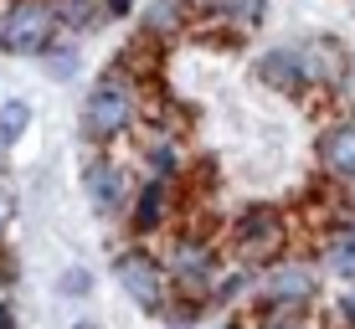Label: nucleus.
Segmentation results:
<instances>
[{"label": "nucleus", "mask_w": 355, "mask_h": 329, "mask_svg": "<svg viewBox=\"0 0 355 329\" xmlns=\"http://www.w3.org/2000/svg\"><path fill=\"white\" fill-rule=\"evenodd\" d=\"M252 294H258V303H314L320 299V267L309 258H278L258 273Z\"/></svg>", "instance_id": "20e7f679"}, {"label": "nucleus", "mask_w": 355, "mask_h": 329, "mask_svg": "<svg viewBox=\"0 0 355 329\" xmlns=\"http://www.w3.org/2000/svg\"><path fill=\"white\" fill-rule=\"evenodd\" d=\"M165 273H170V283H175V294H211L222 267H216V252L206 247V242L180 237L175 247H170V258H165Z\"/></svg>", "instance_id": "39448f33"}, {"label": "nucleus", "mask_w": 355, "mask_h": 329, "mask_svg": "<svg viewBox=\"0 0 355 329\" xmlns=\"http://www.w3.org/2000/svg\"><path fill=\"white\" fill-rule=\"evenodd\" d=\"M258 329H320L309 314V303H263Z\"/></svg>", "instance_id": "2eb2a0df"}, {"label": "nucleus", "mask_w": 355, "mask_h": 329, "mask_svg": "<svg viewBox=\"0 0 355 329\" xmlns=\"http://www.w3.org/2000/svg\"><path fill=\"white\" fill-rule=\"evenodd\" d=\"M57 16L52 0H10L0 10V52L6 57H46L57 46Z\"/></svg>", "instance_id": "f03ea898"}, {"label": "nucleus", "mask_w": 355, "mask_h": 329, "mask_svg": "<svg viewBox=\"0 0 355 329\" xmlns=\"http://www.w3.org/2000/svg\"><path fill=\"white\" fill-rule=\"evenodd\" d=\"M227 329H237V324H227Z\"/></svg>", "instance_id": "b1692460"}, {"label": "nucleus", "mask_w": 355, "mask_h": 329, "mask_svg": "<svg viewBox=\"0 0 355 329\" xmlns=\"http://www.w3.org/2000/svg\"><path fill=\"white\" fill-rule=\"evenodd\" d=\"M191 6H196V10H206V16L232 21V26H258L263 10H268V0H191Z\"/></svg>", "instance_id": "4468645a"}, {"label": "nucleus", "mask_w": 355, "mask_h": 329, "mask_svg": "<svg viewBox=\"0 0 355 329\" xmlns=\"http://www.w3.org/2000/svg\"><path fill=\"white\" fill-rule=\"evenodd\" d=\"M237 242L248 252H273L278 247V237H284V222H278V211L273 206H248V211L237 216Z\"/></svg>", "instance_id": "1a4fd4ad"}, {"label": "nucleus", "mask_w": 355, "mask_h": 329, "mask_svg": "<svg viewBox=\"0 0 355 329\" xmlns=\"http://www.w3.org/2000/svg\"><path fill=\"white\" fill-rule=\"evenodd\" d=\"M340 314H345V324H355V288H350L345 299H340Z\"/></svg>", "instance_id": "412c9836"}, {"label": "nucleus", "mask_w": 355, "mask_h": 329, "mask_svg": "<svg viewBox=\"0 0 355 329\" xmlns=\"http://www.w3.org/2000/svg\"><path fill=\"white\" fill-rule=\"evenodd\" d=\"M350 329H355V324H350Z\"/></svg>", "instance_id": "a878e982"}, {"label": "nucleus", "mask_w": 355, "mask_h": 329, "mask_svg": "<svg viewBox=\"0 0 355 329\" xmlns=\"http://www.w3.org/2000/svg\"><path fill=\"white\" fill-rule=\"evenodd\" d=\"M83 190H88V206L98 216H114L129 206V180L124 170H119L114 160H103V154H93L88 165H83Z\"/></svg>", "instance_id": "423d86ee"}, {"label": "nucleus", "mask_w": 355, "mask_h": 329, "mask_svg": "<svg viewBox=\"0 0 355 329\" xmlns=\"http://www.w3.org/2000/svg\"><path fill=\"white\" fill-rule=\"evenodd\" d=\"M114 283L124 288L129 303L144 309V314H165L170 299H175V283H170L165 263H155V252H139V247H129V252L114 258Z\"/></svg>", "instance_id": "7ed1b4c3"}, {"label": "nucleus", "mask_w": 355, "mask_h": 329, "mask_svg": "<svg viewBox=\"0 0 355 329\" xmlns=\"http://www.w3.org/2000/svg\"><path fill=\"white\" fill-rule=\"evenodd\" d=\"M134 10V0H103V21H124Z\"/></svg>", "instance_id": "6ab92c4d"}, {"label": "nucleus", "mask_w": 355, "mask_h": 329, "mask_svg": "<svg viewBox=\"0 0 355 329\" xmlns=\"http://www.w3.org/2000/svg\"><path fill=\"white\" fill-rule=\"evenodd\" d=\"M258 78L268 88H284V93H304L309 88V72H304V52L299 46H278V52L258 57Z\"/></svg>", "instance_id": "0eeeda50"}, {"label": "nucleus", "mask_w": 355, "mask_h": 329, "mask_svg": "<svg viewBox=\"0 0 355 329\" xmlns=\"http://www.w3.org/2000/svg\"><path fill=\"white\" fill-rule=\"evenodd\" d=\"M0 10H6V6H0Z\"/></svg>", "instance_id": "393cba45"}, {"label": "nucleus", "mask_w": 355, "mask_h": 329, "mask_svg": "<svg viewBox=\"0 0 355 329\" xmlns=\"http://www.w3.org/2000/svg\"><path fill=\"white\" fill-rule=\"evenodd\" d=\"M31 129V103L26 98H6L0 103V150H16Z\"/></svg>", "instance_id": "dca6fc26"}, {"label": "nucleus", "mask_w": 355, "mask_h": 329, "mask_svg": "<svg viewBox=\"0 0 355 329\" xmlns=\"http://www.w3.org/2000/svg\"><path fill=\"white\" fill-rule=\"evenodd\" d=\"M191 26V0H150L139 16V31L155 36V42H170Z\"/></svg>", "instance_id": "9b49d317"}, {"label": "nucleus", "mask_w": 355, "mask_h": 329, "mask_svg": "<svg viewBox=\"0 0 355 329\" xmlns=\"http://www.w3.org/2000/svg\"><path fill=\"white\" fill-rule=\"evenodd\" d=\"M320 165L335 180H355V118L320 134Z\"/></svg>", "instance_id": "9d476101"}, {"label": "nucleus", "mask_w": 355, "mask_h": 329, "mask_svg": "<svg viewBox=\"0 0 355 329\" xmlns=\"http://www.w3.org/2000/svg\"><path fill=\"white\" fill-rule=\"evenodd\" d=\"M320 263L329 267L335 278H345V283H355V226L340 222L329 226V237L320 242Z\"/></svg>", "instance_id": "f8f14e48"}, {"label": "nucleus", "mask_w": 355, "mask_h": 329, "mask_svg": "<svg viewBox=\"0 0 355 329\" xmlns=\"http://www.w3.org/2000/svg\"><path fill=\"white\" fill-rule=\"evenodd\" d=\"M6 222H10V190H6V180H0V231H6Z\"/></svg>", "instance_id": "aec40b11"}, {"label": "nucleus", "mask_w": 355, "mask_h": 329, "mask_svg": "<svg viewBox=\"0 0 355 329\" xmlns=\"http://www.w3.org/2000/svg\"><path fill=\"white\" fill-rule=\"evenodd\" d=\"M52 16H57V31H93L103 21V0H52Z\"/></svg>", "instance_id": "ddd939ff"}, {"label": "nucleus", "mask_w": 355, "mask_h": 329, "mask_svg": "<svg viewBox=\"0 0 355 329\" xmlns=\"http://www.w3.org/2000/svg\"><path fill=\"white\" fill-rule=\"evenodd\" d=\"M340 222H350V226H355V201L345 206V216H340Z\"/></svg>", "instance_id": "5701e85b"}, {"label": "nucleus", "mask_w": 355, "mask_h": 329, "mask_svg": "<svg viewBox=\"0 0 355 329\" xmlns=\"http://www.w3.org/2000/svg\"><path fill=\"white\" fill-rule=\"evenodd\" d=\"M134 124V78L124 62H114L103 78L88 88L83 98V114H78V134L88 144H114L119 134Z\"/></svg>", "instance_id": "f257e3e1"}, {"label": "nucleus", "mask_w": 355, "mask_h": 329, "mask_svg": "<svg viewBox=\"0 0 355 329\" xmlns=\"http://www.w3.org/2000/svg\"><path fill=\"white\" fill-rule=\"evenodd\" d=\"M0 329H16V314H10V303L0 299Z\"/></svg>", "instance_id": "4be33fe9"}, {"label": "nucleus", "mask_w": 355, "mask_h": 329, "mask_svg": "<svg viewBox=\"0 0 355 329\" xmlns=\"http://www.w3.org/2000/svg\"><path fill=\"white\" fill-rule=\"evenodd\" d=\"M88 283H93V278L83 273V267H72V273H62V294H72V299H83V294H88Z\"/></svg>", "instance_id": "a211bd4d"}, {"label": "nucleus", "mask_w": 355, "mask_h": 329, "mask_svg": "<svg viewBox=\"0 0 355 329\" xmlns=\"http://www.w3.org/2000/svg\"><path fill=\"white\" fill-rule=\"evenodd\" d=\"M165 216H170V180L150 175V180L139 186V196H134V206H129L134 237H150L155 226H165Z\"/></svg>", "instance_id": "6e6552de"}, {"label": "nucleus", "mask_w": 355, "mask_h": 329, "mask_svg": "<svg viewBox=\"0 0 355 329\" xmlns=\"http://www.w3.org/2000/svg\"><path fill=\"white\" fill-rule=\"evenodd\" d=\"M252 283H258V273H252V267H232V273H216L211 299H216V303H237V299H248V294H252Z\"/></svg>", "instance_id": "f3484780"}]
</instances>
